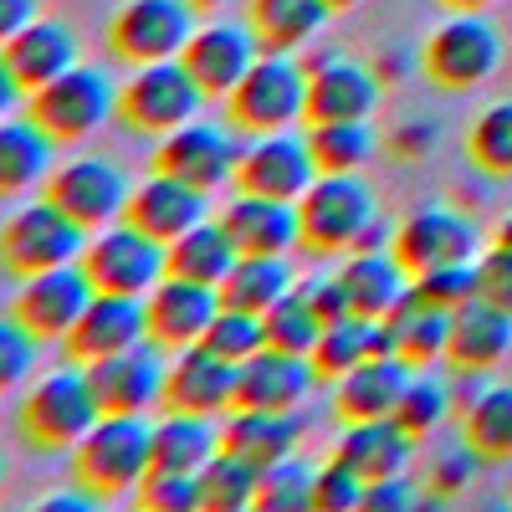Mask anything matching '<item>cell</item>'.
<instances>
[{
	"label": "cell",
	"mask_w": 512,
	"mask_h": 512,
	"mask_svg": "<svg viewBox=\"0 0 512 512\" xmlns=\"http://www.w3.org/2000/svg\"><path fill=\"white\" fill-rule=\"evenodd\" d=\"M226 236L236 241L241 256H287L292 246H303V226H297V205L236 190V200L216 216Z\"/></svg>",
	"instance_id": "cell-22"
},
{
	"label": "cell",
	"mask_w": 512,
	"mask_h": 512,
	"mask_svg": "<svg viewBox=\"0 0 512 512\" xmlns=\"http://www.w3.org/2000/svg\"><path fill=\"white\" fill-rule=\"evenodd\" d=\"M303 292H308V303H313V313L323 323H338V318L354 313L349 308V292H344V282H338V277H313V282H303Z\"/></svg>",
	"instance_id": "cell-53"
},
{
	"label": "cell",
	"mask_w": 512,
	"mask_h": 512,
	"mask_svg": "<svg viewBox=\"0 0 512 512\" xmlns=\"http://www.w3.org/2000/svg\"><path fill=\"white\" fill-rule=\"evenodd\" d=\"M164 359H159V344H134L123 354H108V359H93L88 364V379H93V395L103 405V415H149V410H164Z\"/></svg>",
	"instance_id": "cell-15"
},
{
	"label": "cell",
	"mask_w": 512,
	"mask_h": 512,
	"mask_svg": "<svg viewBox=\"0 0 512 512\" xmlns=\"http://www.w3.org/2000/svg\"><path fill=\"white\" fill-rule=\"evenodd\" d=\"M354 507H364V477L333 456L313 472V512H354Z\"/></svg>",
	"instance_id": "cell-49"
},
{
	"label": "cell",
	"mask_w": 512,
	"mask_h": 512,
	"mask_svg": "<svg viewBox=\"0 0 512 512\" xmlns=\"http://www.w3.org/2000/svg\"><path fill=\"white\" fill-rule=\"evenodd\" d=\"M190 36H195L190 0H123L108 26V47L128 67H149V62H180Z\"/></svg>",
	"instance_id": "cell-10"
},
{
	"label": "cell",
	"mask_w": 512,
	"mask_h": 512,
	"mask_svg": "<svg viewBox=\"0 0 512 512\" xmlns=\"http://www.w3.org/2000/svg\"><path fill=\"white\" fill-rule=\"evenodd\" d=\"M461 420H466V441H472V451L482 461L512 456V384H492Z\"/></svg>",
	"instance_id": "cell-40"
},
{
	"label": "cell",
	"mask_w": 512,
	"mask_h": 512,
	"mask_svg": "<svg viewBox=\"0 0 512 512\" xmlns=\"http://www.w3.org/2000/svg\"><path fill=\"white\" fill-rule=\"evenodd\" d=\"M36 338L26 333V323L16 318V313H6L0 318V395H11L21 379H31V369H36Z\"/></svg>",
	"instance_id": "cell-48"
},
{
	"label": "cell",
	"mask_w": 512,
	"mask_h": 512,
	"mask_svg": "<svg viewBox=\"0 0 512 512\" xmlns=\"http://www.w3.org/2000/svg\"><path fill=\"white\" fill-rule=\"evenodd\" d=\"M400 267L415 272H431V267H451V262H472L477 256V226L456 216L451 205H415L410 216L395 226V246Z\"/></svg>",
	"instance_id": "cell-14"
},
{
	"label": "cell",
	"mask_w": 512,
	"mask_h": 512,
	"mask_svg": "<svg viewBox=\"0 0 512 512\" xmlns=\"http://www.w3.org/2000/svg\"><path fill=\"white\" fill-rule=\"evenodd\" d=\"M323 6L338 16V11H354V6H364V0H323Z\"/></svg>",
	"instance_id": "cell-62"
},
{
	"label": "cell",
	"mask_w": 512,
	"mask_h": 512,
	"mask_svg": "<svg viewBox=\"0 0 512 512\" xmlns=\"http://www.w3.org/2000/svg\"><path fill=\"white\" fill-rule=\"evenodd\" d=\"M374 354H395V333L384 328V318L349 313L338 323H323V333H318V344H313L308 359L318 369V384H338L349 369H359Z\"/></svg>",
	"instance_id": "cell-29"
},
{
	"label": "cell",
	"mask_w": 512,
	"mask_h": 512,
	"mask_svg": "<svg viewBox=\"0 0 512 512\" xmlns=\"http://www.w3.org/2000/svg\"><path fill=\"white\" fill-rule=\"evenodd\" d=\"M41 195H47L62 216H72L82 231L93 236V231L123 221L134 185H128L123 164H113L103 154H72V159L52 164V175H47V185H41Z\"/></svg>",
	"instance_id": "cell-8"
},
{
	"label": "cell",
	"mask_w": 512,
	"mask_h": 512,
	"mask_svg": "<svg viewBox=\"0 0 512 512\" xmlns=\"http://www.w3.org/2000/svg\"><path fill=\"white\" fill-rule=\"evenodd\" d=\"M226 118L236 134H282L297 118H308V67L292 52H262L251 72L226 93Z\"/></svg>",
	"instance_id": "cell-4"
},
{
	"label": "cell",
	"mask_w": 512,
	"mask_h": 512,
	"mask_svg": "<svg viewBox=\"0 0 512 512\" xmlns=\"http://www.w3.org/2000/svg\"><path fill=\"white\" fill-rule=\"evenodd\" d=\"M200 344H205V349H216V354L231 359V364H246L251 354H262V349H267V323H262V313L221 308L216 318H210V328H205Z\"/></svg>",
	"instance_id": "cell-43"
},
{
	"label": "cell",
	"mask_w": 512,
	"mask_h": 512,
	"mask_svg": "<svg viewBox=\"0 0 512 512\" xmlns=\"http://www.w3.org/2000/svg\"><path fill=\"white\" fill-rule=\"evenodd\" d=\"M436 144H441V123L436 118H405L390 134V154L395 159H425Z\"/></svg>",
	"instance_id": "cell-52"
},
{
	"label": "cell",
	"mask_w": 512,
	"mask_h": 512,
	"mask_svg": "<svg viewBox=\"0 0 512 512\" xmlns=\"http://www.w3.org/2000/svg\"><path fill=\"white\" fill-rule=\"evenodd\" d=\"M379 216L374 190L359 175H318L308 195L297 200V226H303V251L313 256H349L359 231Z\"/></svg>",
	"instance_id": "cell-7"
},
{
	"label": "cell",
	"mask_w": 512,
	"mask_h": 512,
	"mask_svg": "<svg viewBox=\"0 0 512 512\" xmlns=\"http://www.w3.org/2000/svg\"><path fill=\"white\" fill-rule=\"evenodd\" d=\"M308 149L318 175H359L374 154V128L369 123H313Z\"/></svg>",
	"instance_id": "cell-39"
},
{
	"label": "cell",
	"mask_w": 512,
	"mask_h": 512,
	"mask_svg": "<svg viewBox=\"0 0 512 512\" xmlns=\"http://www.w3.org/2000/svg\"><path fill=\"white\" fill-rule=\"evenodd\" d=\"M216 451H221V431L210 425V415L164 410L154 420V466L159 472H200Z\"/></svg>",
	"instance_id": "cell-35"
},
{
	"label": "cell",
	"mask_w": 512,
	"mask_h": 512,
	"mask_svg": "<svg viewBox=\"0 0 512 512\" xmlns=\"http://www.w3.org/2000/svg\"><path fill=\"white\" fill-rule=\"evenodd\" d=\"M236 241L226 236L221 221H200L190 226L185 236L169 241V277H190V282H205V287H221L226 272L236 267Z\"/></svg>",
	"instance_id": "cell-36"
},
{
	"label": "cell",
	"mask_w": 512,
	"mask_h": 512,
	"mask_svg": "<svg viewBox=\"0 0 512 512\" xmlns=\"http://www.w3.org/2000/svg\"><path fill=\"white\" fill-rule=\"evenodd\" d=\"M205 210H210L205 205V190H195V185H185L175 175H159V169H154V175L144 185H134V195H128L123 221L169 246L175 236H185L190 226H200Z\"/></svg>",
	"instance_id": "cell-23"
},
{
	"label": "cell",
	"mask_w": 512,
	"mask_h": 512,
	"mask_svg": "<svg viewBox=\"0 0 512 512\" xmlns=\"http://www.w3.org/2000/svg\"><path fill=\"white\" fill-rule=\"evenodd\" d=\"M236 164H241V144H236V128L221 123H180L175 134H164L154 144V169L159 175H175L195 190H221L226 180H236Z\"/></svg>",
	"instance_id": "cell-12"
},
{
	"label": "cell",
	"mask_w": 512,
	"mask_h": 512,
	"mask_svg": "<svg viewBox=\"0 0 512 512\" xmlns=\"http://www.w3.org/2000/svg\"><path fill=\"white\" fill-rule=\"evenodd\" d=\"M256 482H262V472L246 456L221 446L200 466V507L205 512H246V507H256Z\"/></svg>",
	"instance_id": "cell-38"
},
{
	"label": "cell",
	"mask_w": 512,
	"mask_h": 512,
	"mask_svg": "<svg viewBox=\"0 0 512 512\" xmlns=\"http://www.w3.org/2000/svg\"><path fill=\"white\" fill-rule=\"evenodd\" d=\"M262 57V47H256L251 26H236V21H210V26H195V36L185 41V72L200 82L205 98H221L236 88V82L251 72V62Z\"/></svg>",
	"instance_id": "cell-20"
},
{
	"label": "cell",
	"mask_w": 512,
	"mask_h": 512,
	"mask_svg": "<svg viewBox=\"0 0 512 512\" xmlns=\"http://www.w3.org/2000/svg\"><path fill=\"white\" fill-rule=\"evenodd\" d=\"M297 282L287 272L282 256H236V267L226 272L221 292V308H241V313H267L277 297H287Z\"/></svg>",
	"instance_id": "cell-37"
},
{
	"label": "cell",
	"mask_w": 512,
	"mask_h": 512,
	"mask_svg": "<svg viewBox=\"0 0 512 512\" xmlns=\"http://www.w3.org/2000/svg\"><path fill=\"white\" fill-rule=\"evenodd\" d=\"M205 93L185 62H149L118 82V123L134 139H164L200 113Z\"/></svg>",
	"instance_id": "cell-6"
},
{
	"label": "cell",
	"mask_w": 512,
	"mask_h": 512,
	"mask_svg": "<svg viewBox=\"0 0 512 512\" xmlns=\"http://www.w3.org/2000/svg\"><path fill=\"white\" fill-rule=\"evenodd\" d=\"M477 451H472V441L466 446H451V451H436V461H431V492H441V497H451V492H466L472 487V477H477Z\"/></svg>",
	"instance_id": "cell-50"
},
{
	"label": "cell",
	"mask_w": 512,
	"mask_h": 512,
	"mask_svg": "<svg viewBox=\"0 0 512 512\" xmlns=\"http://www.w3.org/2000/svg\"><path fill=\"white\" fill-rule=\"evenodd\" d=\"M482 395H487L482 369H456V379H451V410H456V415H466V410H472Z\"/></svg>",
	"instance_id": "cell-58"
},
{
	"label": "cell",
	"mask_w": 512,
	"mask_h": 512,
	"mask_svg": "<svg viewBox=\"0 0 512 512\" xmlns=\"http://www.w3.org/2000/svg\"><path fill=\"white\" fill-rule=\"evenodd\" d=\"M256 507L262 512H308L313 507V472L308 461H277L262 472V482H256Z\"/></svg>",
	"instance_id": "cell-45"
},
{
	"label": "cell",
	"mask_w": 512,
	"mask_h": 512,
	"mask_svg": "<svg viewBox=\"0 0 512 512\" xmlns=\"http://www.w3.org/2000/svg\"><path fill=\"white\" fill-rule=\"evenodd\" d=\"M52 154H57V144L41 134L26 113L0 118V200H21L26 190L47 185Z\"/></svg>",
	"instance_id": "cell-31"
},
{
	"label": "cell",
	"mask_w": 512,
	"mask_h": 512,
	"mask_svg": "<svg viewBox=\"0 0 512 512\" xmlns=\"http://www.w3.org/2000/svg\"><path fill=\"white\" fill-rule=\"evenodd\" d=\"M0 52H6V62H11V72L21 82V93H36V88H47L52 77H62L67 67H77V36L62 21H41L36 16Z\"/></svg>",
	"instance_id": "cell-30"
},
{
	"label": "cell",
	"mask_w": 512,
	"mask_h": 512,
	"mask_svg": "<svg viewBox=\"0 0 512 512\" xmlns=\"http://www.w3.org/2000/svg\"><path fill=\"white\" fill-rule=\"evenodd\" d=\"M318 384V369L308 354L262 349L246 364H236V410H297Z\"/></svg>",
	"instance_id": "cell-21"
},
{
	"label": "cell",
	"mask_w": 512,
	"mask_h": 512,
	"mask_svg": "<svg viewBox=\"0 0 512 512\" xmlns=\"http://www.w3.org/2000/svg\"><path fill=\"white\" fill-rule=\"evenodd\" d=\"M103 507V497L98 492H88V487H67V492H52V497H41V512H98Z\"/></svg>",
	"instance_id": "cell-57"
},
{
	"label": "cell",
	"mask_w": 512,
	"mask_h": 512,
	"mask_svg": "<svg viewBox=\"0 0 512 512\" xmlns=\"http://www.w3.org/2000/svg\"><path fill=\"white\" fill-rule=\"evenodd\" d=\"M41 16V0H0V47Z\"/></svg>",
	"instance_id": "cell-56"
},
{
	"label": "cell",
	"mask_w": 512,
	"mask_h": 512,
	"mask_svg": "<svg viewBox=\"0 0 512 512\" xmlns=\"http://www.w3.org/2000/svg\"><path fill=\"white\" fill-rule=\"evenodd\" d=\"M88 303H93L88 272H82V262H67V267H52V272L21 277V287L11 297V313L26 323V333L36 344H62Z\"/></svg>",
	"instance_id": "cell-13"
},
{
	"label": "cell",
	"mask_w": 512,
	"mask_h": 512,
	"mask_svg": "<svg viewBox=\"0 0 512 512\" xmlns=\"http://www.w3.org/2000/svg\"><path fill=\"white\" fill-rule=\"evenodd\" d=\"M134 502L144 512H195L200 507V472H154L139 482Z\"/></svg>",
	"instance_id": "cell-47"
},
{
	"label": "cell",
	"mask_w": 512,
	"mask_h": 512,
	"mask_svg": "<svg viewBox=\"0 0 512 512\" xmlns=\"http://www.w3.org/2000/svg\"><path fill=\"white\" fill-rule=\"evenodd\" d=\"M410 67H415V57H410L405 47H384V52L369 62V72L379 77V88H395V82H405Z\"/></svg>",
	"instance_id": "cell-55"
},
{
	"label": "cell",
	"mask_w": 512,
	"mask_h": 512,
	"mask_svg": "<svg viewBox=\"0 0 512 512\" xmlns=\"http://www.w3.org/2000/svg\"><path fill=\"white\" fill-rule=\"evenodd\" d=\"M338 282L349 292V308L364 318H384L410 292V272L400 267L395 251H349V262L338 267Z\"/></svg>",
	"instance_id": "cell-32"
},
{
	"label": "cell",
	"mask_w": 512,
	"mask_h": 512,
	"mask_svg": "<svg viewBox=\"0 0 512 512\" xmlns=\"http://www.w3.org/2000/svg\"><path fill=\"white\" fill-rule=\"evenodd\" d=\"M384 328L395 333V354L415 369L425 364H436L446 359V338H451V313L431 308V303H420L415 292H405L400 303L384 313Z\"/></svg>",
	"instance_id": "cell-34"
},
{
	"label": "cell",
	"mask_w": 512,
	"mask_h": 512,
	"mask_svg": "<svg viewBox=\"0 0 512 512\" xmlns=\"http://www.w3.org/2000/svg\"><path fill=\"white\" fill-rule=\"evenodd\" d=\"M190 6H195V11H221L226 0H190Z\"/></svg>",
	"instance_id": "cell-63"
},
{
	"label": "cell",
	"mask_w": 512,
	"mask_h": 512,
	"mask_svg": "<svg viewBox=\"0 0 512 512\" xmlns=\"http://www.w3.org/2000/svg\"><path fill=\"white\" fill-rule=\"evenodd\" d=\"M466 149H472V164L482 169V175L507 180V175H512V103H492V108L472 123Z\"/></svg>",
	"instance_id": "cell-42"
},
{
	"label": "cell",
	"mask_w": 512,
	"mask_h": 512,
	"mask_svg": "<svg viewBox=\"0 0 512 512\" xmlns=\"http://www.w3.org/2000/svg\"><path fill=\"white\" fill-rule=\"evenodd\" d=\"M149 338V318H144V297H128V292H93V303L82 308L77 328L62 338L67 359L77 364H93L108 354H123Z\"/></svg>",
	"instance_id": "cell-19"
},
{
	"label": "cell",
	"mask_w": 512,
	"mask_h": 512,
	"mask_svg": "<svg viewBox=\"0 0 512 512\" xmlns=\"http://www.w3.org/2000/svg\"><path fill=\"white\" fill-rule=\"evenodd\" d=\"M405 507H415V492L405 477H384L364 487V512H405Z\"/></svg>",
	"instance_id": "cell-54"
},
{
	"label": "cell",
	"mask_w": 512,
	"mask_h": 512,
	"mask_svg": "<svg viewBox=\"0 0 512 512\" xmlns=\"http://www.w3.org/2000/svg\"><path fill=\"white\" fill-rule=\"evenodd\" d=\"M26 118L47 134L57 149L88 144L103 123L118 118V88L103 67H67L47 88L26 93Z\"/></svg>",
	"instance_id": "cell-3"
},
{
	"label": "cell",
	"mask_w": 512,
	"mask_h": 512,
	"mask_svg": "<svg viewBox=\"0 0 512 512\" xmlns=\"http://www.w3.org/2000/svg\"><path fill=\"white\" fill-rule=\"evenodd\" d=\"M103 420V405L93 395V379L88 364H67V369H47L31 390L21 395V415H16V431L31 451L41 456H57L72 451L82 436Z\"/></svg>",
	"instance_id": "cell-1"
},
{
	"label": "cell",
	"mask_w": 512,
	"mask_h": 512,
	"mask_svg": "<svg viewBox=\"0 0 512 512\" xmlns=\"http://www.w3.org/2000/svg\"><path fill=\"white\" fill-rule=\"evenodd\" d=\"M221 446L246 456L256 472L297 456L303 446V415L297 410H231L221 425Z\"/></svg>",
	"instance_id": "cell-27"
},
{
	"label": "cell",
	"mask_w": 512,
	"mask_h": 512,
	"mask_svg": "<svg viewBox=\"0 0 512 512\" xmlns=\"http://www.w3.org/2000/svg\"><path fill=\"white\" fill-rule=\"evenodd\" d=\"M512 349V313L487 303V297H472L451 313V338H446V359L451 369H492L502 364Z\"/></svg>",
	"instance_id": "cell-28"
},
{
	"label": "cell",
	"mask_w": 512,
	"mask_h": 512,
	"mask_svg": "<svg viewBox=\"0 0 512 512\" xmlns=\"http://www.w3.org/2000/svg\"><path fill=\"white\" fill-rule=\"evenodd\" d=\"M21 98H26V93H21V82H16V72H11L6 52H0V118H11Z\"/></svg>",
	"instance_id": "cell-59"
},
{
	"label": "cell",
	"mask_w": 512,
	"mask_h": 512,
	"mask_svg": "<svg viewBox=\"0 0 512 512\" xmlns=\"http://www.w3.org/2000/svg\"><path fill=\"white\" fill-rule=\"evenodd\" d=\"M82 272H88L93 292L149 297V287L169 277V246L144 236L128 221H113V226L88 236V246H82Z\"/></svg>",
	"instance_id": "cell-9"
},
{
	"label": "cell",
	"mask_w": 512,
	"mask_h": 512,
	"mask_svg": "<svg viewBox=\"0 0 512 512\" xmlns=\"http://www.w3.org/2000/svg\"><path fill=\"white\" fill-rule=\"evenodd\" d=\"M446 415H451V384L446 379H431V374H410L405 395L395 405V420L420 441V436H431Z\"/></svg>",
	"instance_id": "cell-44"
},
{
	"label": "cell",
	"mask_w": 512,
	"mask_h": 512,
	"mask_svg": "<svg viewBox=\"0 0 512 512\" xmlns=\"http://www.w3.org/2000/svg\"><path fill=\"white\" fill-rule=\"evenodd\" d=\"M333 456L349 466V472L369 482H384V477H405V466L415 456V436L405 431V425L395 415H384V420H354L344 425V436H338Z\"/></svg>",
	"instance_id": "cell-26"
},
{
	"label": "cell",
	"mask_w": 512,
	"mask_h": 512,
	"mask_svg": "<svg viewBox=\"0 0 512 512\" xmlns=\"http://www.w3.org/2000/svg\"><path fill=\"white\" fill-rule=\"evenodd\" d=\"M328 16L323 0H246V26L262 52H303Z\"/></svg>",
	"instance_id": "cell-33"
},
{
	"label": "cell",
	"mask_w": 512,
	"mask_h": 512,
	"mask_svg": "<svg viewBox=\"0 0 512 512\" xmlns=\"http://www.w3.org/2000/svg\"><path fill=\"white\" fill-rule=\"evenodd\" d=\"M221 313V292L190 282V277H164L149 287L144 297V318H149V344H159L164 354H180L190 344H200L210 318Z\"/></svg>",
	"instance_id": "cell-17"
},
{
	"label": "cell",
	"mask_w": 512,
	"mask_h": 512,
	"mask_svg": "<svg viewBox=\"0 0 512 512\" xmlns=\"http://www.w3.org/2000/svg\"><path fill=\"white\" fill-rule=\"evenodd\" d=\"M415 364H405L400 354H374L359 369H349L344 379L333 384V420L354 425V420H384L395 415L405 384H410Z\"/></svg>",
	"instance_id": "cell-24"
},
{
	"label": "cell",
	"mask_w": 512,
	"mask_h": 512,
	"mask_svg": "<svg viewBox=\"0 0 512 512\" xmlns=\"http://www.w3.org/2000/svg\"><path fill=\"white\" fill-rule=\"evenodd\" d=\"M497 62H502V41L477 11H456L441 31H431V41H425V52H420L425 77L446 93L487 82L497 72Z\"/></svg>",
	"instance_id": "cell-11"
},
{
	"label": "cell",
	"mask_w": 512,
	"mask_h": 512,
	"mask_svg": "<svg viewBox=\"0 0 512 512\" xmlns=\"http://www.w3.org/2000/svg\"><path fill=\"white\" fill-rule=\"evenodd\" d=\"M82 246H88V231L41 195V200L16 205L11 216L0 221V272H11L21 282V277H36V272L82 262Z\"/></svg>",
	"instance_id": "cell-5"
},
{
	"label": "cell",
	"mask_w": 512,
	"mask_h": 512,
	"mask_svg": "<svg viewBox=\"0 0 512 512\" xmlns=\"http://www.w3.org/2000/svg\"><path fill=\"white\" fill-rule=\"evenodd\" d=\"M379 77L359 62L333 57L308 72V123H369L379 108Z\"/></svg>",
	"instance_id": "cell-25"
},
{
	"label": "cell",
	"mask_w": 512,
	"mask_h": 512,
	"mask_svg": "<svg viewBox=\"0 0 512 512\" xmlns=\"http://www.w3.org/2000/svg\"><path fill=\"white\" fill-rule=\"evenodd\" d=\"M164 410L210 415V420L231 415L236 410V364L205 344L180 349L164 369Z\"/></svg>",
	"instance_id": "cell-18"
},
{
	"label": "cell",
	"mask_w": 512,
	"mask_h": 512,
	"mask_svg": "<svg viewBox=\"0 0 512 512\" xmlns=\"http://www.w3.org/2000/svg\"><path fill=\"white\" fill-rule=\"evenodd\" d=\"M262 323H267V349H287V354H313L318 333H323V318L313 313L303 287L277 297V303L262 313Z\"/></svg>",
	"instance_id": "cell-41"
},
{
	"label": "cell",
	"mask_w": 512,
	"mask_h": 512,
	"mask_svg": "<svg viewBox=\"0 0 512 512\" xmlns=\"http://www.w3.org/2000/svg\"><path fill=\"white\" fill-rule=\"evenodd\" d=\"M441 6H446V11H487L492 0H441Z\"/></svg>",
	"instance_id": "cell-61"
},
{
	"label": "cell",
	"mask_w": 512,
	"mask_h": 512,
	"mask_svg": "<svg viewBox=\"0 0 512 512\" xmlns=\"http://www.w3.org/2000/svg\"><path fill=\"white\" fill-rule=\"evenodd\" d=\"M0 482H6V456H0Z\"/></svg>",
	"instance_id": "cell-64"
},
{
	"label": "cell",
	"mask_w": 512,
	"mask_h": 512,
	"mask_svg": "<svg viewBox=\"0 0 512 512\" xmlns=\"http://www.w3.org/2000/svg\"><path fill=\"white\" fill-rule=\"evenodd\" d=\"M492 246H507V251H512V216H502V221H497V231H492Z\"/></svg>",
	"instance_id": "cell-60"
},
{
	"label": "cell",
	"mask_w": 512,
	"mask_h": 512,
	"mask_svg": "<svg viewBox=\"0 0 512 512\" xmlns=\"http://www.w3.org/2000/svg\"><path fill=\"white\" fill-rule=\"evenodd\" d=\"M477 297L512 313V251L507 246H492L477 256Z\"/></svg>",
	"instance_id": "cell-51"
},
{
	"label": "cell",
	"mask_w": 512,
	"mask_h": 512,
	"mask_svg": "<svg viewBox=\"0 0 512 512\" xmlns=\"http://www.w3.org/2000/svg\"><path fill=\"white\" fill-rule=\"evenodd\" d=\"M154 472V420L149 415H103L88 436L72 446V477L108 497L139 492V482Z\"/></svg>",
	"instance_id": "cell-2"
},
{
	"label": "cell",
	"mask_w": 512,
	"mask_h": 512,
	"mask_svg": "<svg viewBox=\"0 0 512 512\" xmlns=\"http://www.w3.org/2000/svg\"><path fill=\"white\" fill-rule=\"evenodd\" d=\"M410 292L420 303H431L441 313H456L461 303L477 297V262H451V267H431V272H415Z\"/></svg>",
	"instance_id": "cell-46"
},
{
	"label": "cell",
	"mask_w": 512,
	"mask_h": 512,
	"mask_svg": "<svg viewBox=\"0 0 512 512\" xmlns=\"http://www.w3.org/2000/svg\"><path fill=\"white\" fill-rule=\"evenodd\" d=\"M318 180V164H313V149L308 139L297 134H262L241 149V164H236V190H251V195H272V200H303L308 185Z\"/></svg>",
	"instance_id": "cell-16"
}]
</instances>
